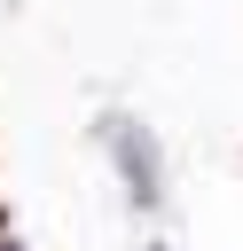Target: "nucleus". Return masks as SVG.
I'll list each match as a JSON object with an SVG mask.
<instances>
[{"mask_svg": "<svg viewBox=\"0 0 243 251\" xmlns=\"http://www.w3.org/2000/svg\"><path fill=\"white\" fill-rule=\"evenodd\" d=\"M102 141H110V157H118V173H125V196H133V204H157V196H165V188H157V180H165V173H157V141H149L133 118H110Z\"/></svg>", "mask_w": 243, "mask_h": 251, "instance_id": "obj_1", "label": "nucleus"}, {"mask_svg": "<svg viewBox=\"0 0 243 251\" xmlns=\"http://www.w3.org/2000/svg\"><path fill=\"white\" fill-rule=\"evenodd\" d=\"M149 251H165V243H149Z\"/></svg>", "mask_w": 243, "mask_h": 251, "instance_id": "obj_2", "label": "nucleus"}]
</instances>
